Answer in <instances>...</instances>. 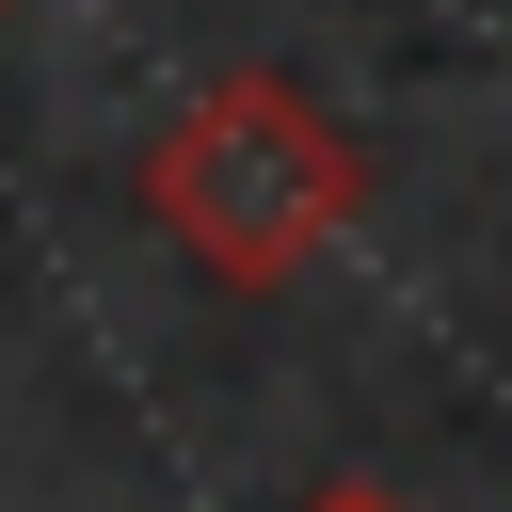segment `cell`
Listing matches in <instances>:
<instances>
[{
    "label": "cell",
    "instance_id": "6da1fadb",
    "mask_svg": "<svg viewBox=\"0 0 512 512\" xmlns=\"http://www.w3.org/2000/svg\"><path fill=\"white\" fill-rule=\"evenodd\" d=\"M144 208H160V240H192L224 288H288L320 240L368 224V144H352L288 64H224L208 96L160 112Z\"/></svg>",
    "mask_w": 512,
    "mask_h": 512
},
{
    "label": "cell",
    "instance_id": "7a4b0ae2",
    "mask_svg": "<svg viewBox=\"0 0 512 512\" xmlns=\"http://www.w3.org/2000/svg\"><path fill=\"white\" fill-rule=\"evenodd\" d=\"M304 512H400V496H368V480H336V496H304Z\"/></svg>",
    "mask_w": 512,
    "mask_h": 512
},
{
    "label": "cell",
    "instance_id": "3957f363",
    "mask_svg": "<svg viewBox=\"0 0 512 512\" xmlns=\"http://www.w3.org/2000/svg\"><path fill=\"white\" fill-rule=\"evenodd\" d=\"M16 16H32V0H0V32H16Z\"/></svg>",
    "mask_w": 512,
    "mask_h": 512
}]
</instances>
